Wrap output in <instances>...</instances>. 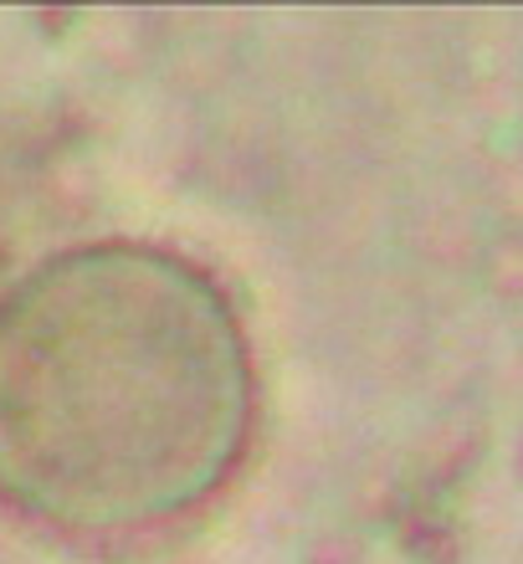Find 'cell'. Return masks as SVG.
<instances>
[{
    "label": "cell",
    "instance_id": "6da1fadb",
    "mask_svg": "<svg viewBox=\"0 0 523 564\" xmlns=\"http://www.w3.org/2000/svg\"><path fill=\"white\" fill-rule=\"evenodd\" d=\"M257 380L190 257L92 241L0 293V498L62 534L190 513L241 462Z\"/></svg>",
    "mask_w": 523,
    "mask_h": 564
}]
</instances>
